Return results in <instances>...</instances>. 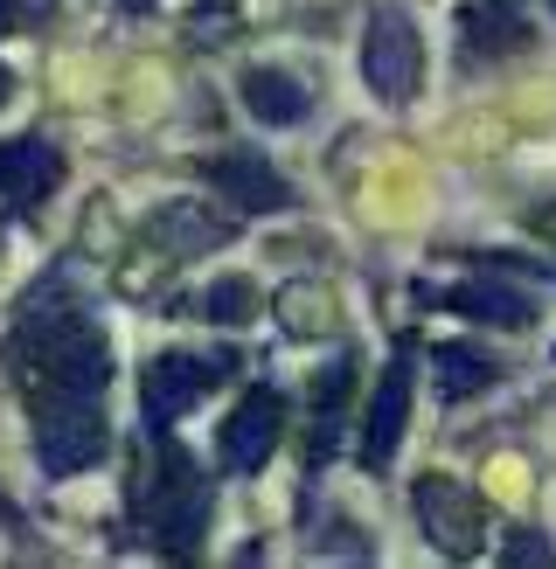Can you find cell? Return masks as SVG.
<instances>
[{"label":"cell","instance_id":"1","mask_svg":"<svg viewBox=\"0 0 556 569\" xmlns=\"http://www.w3.org/2000/svg\"><path fill=\"white\" fill-rule=\"evenodd\" d=\"M14 382L36 396H105L111 389V340L98 333V320L83 306H70L63 292H36L21 306V327L8 340Z\"/></svg>","mask_w":556,"mask_h":569},{"label":"cell","instance_id":"2","mask_svg":"<svg viewBox=\"0 0 556 569\" xmlns=\"http://www.w3.org/2000/svg\"><path fill=\"white\" fill-rule=\"evenodd\" d=\"M105 410H98V396H42L36 403V459L49 479H70L83 466H98L105 459Z\"/></svg>","mask_w":556,"mask_h":569},{"label":"cell","instance_id":"3","mask_svg":"<svg viewBox=\"0 0 556 569\" xmlns=\"http://www.w3.org/2000/svg\"><path fill=\"white\" fill-rule=\"evenodd\" d=\"M147 515H153V535H167L175 549H195V535L209 521V487L195 479L188 451L167 445V431H153V472H147Z\"/></svg>","mask_w":556,"mask_h":569},{"label":"cell","instance_id":"4","mask_svg":"<svg viewBox=\"0 0 556 569\" xmlns=\"http://www.w3.org/2000/svg\"><path fill=\"white\" fill-rule=\"evenodd\" d=\"M237 376V355H153L147 368V389H139V403H147V431H167L195 396L230 382Z\"/></svg>","mask_w":556,"mask_h":569},{"label":"cell","instance_id":"5","mask_svg":"<svg viewBox=\"0 0 556 569\" xmlns=\"http://www.w3.org/2000/svg\"><path fill=\"white\" fill-rule=\"evenodd\" d=\"M417 70H425V56H417V28L404 8H376L369 14V36H361V77H369V91L404 104L417 91Z\"/></svg>","mask_w":556,"mask_h":569},{"label":"cell","instance_id":"6","mask_svg":"<svg viewBox=\"0 0 556 569\" xmlns=\"http://www.w3.org/2000/svg\"><path fill=\"white\" fill-rule=\"evenodd\" d=\"M278 438H286V396L278 389H244V403L230 410V423H222V466L230 472H258Z\"/></svg>","mask_w":556,"mask_h":569},{"label":"cell","instance_id":"7","mask_svg":"<svg viewBox=\"0 0 556 569\" xmlns=\"http://www.w3.org/2000/svg\"><path fill=\"white\" fill-rule=\"evenodd\" d=\"M202 174H209V188L222 194V202L244 209V216L292 209V181L278 174L271 160H258V153H216V160H202Z\"/></svg>","mask_w":556,"mask_h":569},{"label":"cell","instance_id":"8","mask_svg":"<svg viewBox=\"0 0 556 569\" xmlns=\"http://www.w3.org/2000/svg\"><path fill=\"white\" fill-rule=\"evenodd\" d=\"M417 521H425V535L445 549V556H473L480 549V500H473L459 479H417Z\"/></svg>","mask_w":556,"mask_h":569},{"label":"cell","instance_id":"9","mask_svg":"<svg viewBox=\"0 0 556 569\" xmlns=\"http://www.w3.org/2000/svg\"><path fill=\"white\" fill-rule=\"evenodd\" d=\"M56 181H63V153L49 147V139H8L0 147V202H14L21 216H36Z\"/></svg>","mask_w":556,"mask_h":569},{"label":"cell","instance_id":"10","mask_svg":"<svg viewBox=\"0 0 556 569\" xmlns=\"http://www.w3.org/2000/svg\"><path fill=\"white\" fill-rule=\"evenodd\" d=\"M404 417H410V361L397 355L383 368V382L369 396V431H361V466H389L404 445Z\"/></svg>","mask_w":556,"mask_h":569},{"label":"cell","instance_id":"11","mask_svg":"<svg viewBox=\"0 0 556 569\" xmlns=\"http://www.w3.org/2000/svg\"><path fill=\"white\" fill-rule=\"evenodd\" d=\"M237 91H244V111H250V119H265V126H299L306 111H314V98L299 91V77L271 70V63H250Z\"/></svg>","mask_w":556,"mask_h":569},{"label":"cell","instance_id":"12","mask_svg":"<svg viewBox=\"0 0 556 569\" xmlns=\"http://www.w3.org/2000/svg\"><path fill=\"white\" fill-rule=\"evenodd\" d=\"M153 237H160L167 258H202V250L230 243V222L209 216L202 202H167V209L153 216Z\"/></svg>","mask_w":556,"mask_h":569},{"label":"cell","instance_id":"13","mask_svg":"<svg viewBox=\"0 0 556 569\" xmlns=\"http://www.w3.org/2000/svg\"><path fill=\"white\" fill-rule=\"evenodd\" d=\"M445 306L466 312V320H480V327H508V333H522L528 320H536V306H528V299L515 292V284H494V278L453 284V292H445Z\"/></svg>","mask_w":556,"mask_h":569},{"label":"cell","instance_id":"14","mask_svg":"<svg viewBox=\"0 0 556 569\" xmlns=\"http://www.w3.org/2000/svg\"><path fill=\"white\" fill-rule=\"evenodd\" d=\"M431 368H438V396H445V403H466V396H480V389L500 382V368L480 348H466V340H445V348L431 355Z\"/></svg>","mask_w":556,"mask_h":569},{"label":"cell","instance_id":"15","mask_svg":"<svg viewBox=\"0 0 556 569\" xmlns=\"http://www.w3.org/2000/svg\"><path fill=\"white\" fill-rule=\"evenodd\" d=\"M466 36H473V56H487V49H522L528 42V21L515 0H480V8L466 14Z\"/></svg>","mask_w":556,"mask_h":569},{"label":"cell","instance_id":"16","mask_svg":"<svg viewBox=\"0 0 556 569\" xmlns=\"http://www.w3.org/2000/svg\"><path fill=\"white\" fill-rule=\"evenodd\" d=\"M195 306H202V320H216V327H244L250 312H258V292H250L244 278H216Z\"/></svg>","mask_w":556,"mask_h":569},{"label":"cell","instance_id":"17","mask_svg":"<svg viewBox=\"0 0 556 569\" xmlns=\"http://www.w3.org/2000/svg\"><path fill=\"white\" fill-rule=\"evenodd\" d=\"M278 312H286V333H327V292L320 284H286L278 292Z\"/></svg>","mask_w":556,"mask_h":569},{"label":"cell","instance_id":"18","mask_svg":"<svg viewBox=\"0 0 556 569\" xmlns=\"http://www.w3.org/2000/svg\"><path fill=\"white\" fill-rule=\"evenodd\" d=\"M500 562H549V542H536V535H515V542L500 549Z\"/></svg>","mask_w":556,"mask_h":569},{"label":"cell","instance_id":"19","mask_svg":"<svg viewBox=\"0 0 556 569\" xmlns=\"http://www.w3.org/2000/svg\"><path fill=\"white\" fill-rule=\"evenodd\" d=\"M14 14H21V0H0V28H14Z\"/></svg>","mask_w":556,"mask_h":569},{"label":"cell","instance_id":"20","mask_svg":"<svg viewBox=\"0 0 556 569\" xmlns=\"http://www.w3.org/2000/svg\"><path fill=\"white\" fill-rule=\"evenodd\" d=\"M0 521H14V500L8 493H0Z\"/></svg>","mask_w":556,"mask_h":569},{"label":"cell","instance_id":"21","mask_svg":"<svg viewBox=\"0 0 556 569\" xmlns=\"http://www.w3.org/2000/svg\"><path fill=\"white\" fill-rule=\"evenodd\" d=\"M126 8H132V14H147V8H153V0H126Z\"/></svg>","mask_w":556,"mask_h":569},{"label":"cell","instance_id":"22","mask_svg":"<svg viewBox=\"0 0 556 569\" xmlns=\"http://www.w3.org/2000/svg\"><path fill=\"white\" fill-rule=\"evenodd\" d=\"M0 98H8V70H0Z\"/></svg>","mask_w":556,"mask_h":569},{"label":"cell","instance_id":"23","mask_svg":"<svg viewBox=\"0 0 556 569\" xmlns=\"http://www.w3.org/2000/svg\"><path fill=\"white\" fill-rule=\"evenodd\" d=\"M549 8H556V0H549Z\"/></svg>","mask_w":556,"mask_h":569}]
</instances>
